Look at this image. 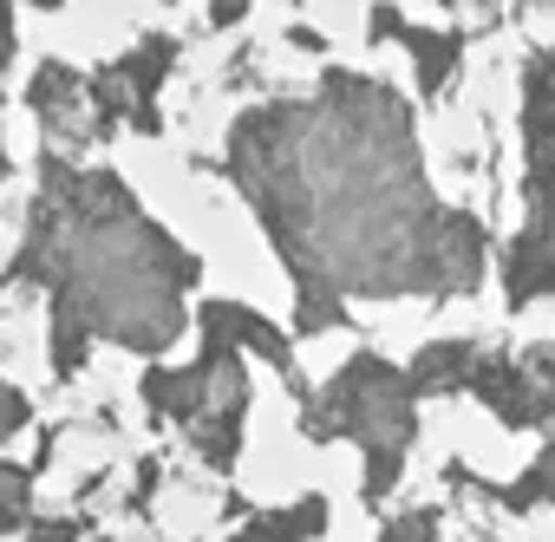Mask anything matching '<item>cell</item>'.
Wrapping results in <instances>:
<instances>
[{
  "label": "cell",
  "mask_w": 555,
  "mask_h": 542,
  "mask_svg": "<svg viewBox=\"0 0 555 542\" xmlns=\"http://www.w3.org/2000/svg\"><path fill=\"white\" fill-rule=\"evenodd\" d=\"M522 229L503 248V301L529 308L542 295H555V196H522Z\"/></svg>",
  "instance_id": "9c48e42d"
},
{
  "label": "cell",
  "mask_w": 555,
  "mask_h": 542,
  "mask_svg": "<svg viewBox=\"0 0 555 542\" xmlns=\"http://www.w3.org/2000/svg\"><path fill=\"white\" fill-rule=\"evenodd\" d=\"M288 47H295V53H327V40H321L314 27H288Z\"/></svg>",
  "instance_id": "7402d4cb"
},
{
  "label": "cell",
  "mask_w": 555,
  "mask_h": 542,
  "mask_svg": "<svg viewBox=\"0 0 555 542\" xmlns=\"http://www.w3.org/2000/svg\"><path fill=\"white\" fill-rule=\"evenodd\" d=\"M14 8H21V14H60L66 0H14Z\"/></svg>",
  "instance_id": "cb8c5ba5"
},
{
  "label": "cell",
  "mask_w": 555,
  "mask_h": 542,
  "mask_svg": "<svg viewBox=\"0 0 555 542\" xmlns=\"http://www.w3.org/2000/svg\"><path fill=\"white\" fill-rule=\"evenodd\" d=\"M470 366H477V340H431V347L412 353L405 379H412L418 399H451V392L470 386Z\"/></svg>",
  "instance_id": "7c38bea8"
},
{
  "label": "cell",
  "mask_w": 555,
  "mask_h": 542,
  "mask_svg": "<svg viewBox=\"0 0 555 542\" xmlns=\"http://www.w3.org/2000/svg\"><path fill=\"white\" fill-rule=\"evenodd\" d=\"M183 66V40L164 27H144L131 47L99 60L86 73V105H92V144H112L118 131L164 138V86Z\"/></svg>",
  "instance_id": "5b68a950"
},
{
  "label": "cell",
  "mask_w": 555,
  "mask_h": 542,
  "mask_svg": "<svg viewBox=\"0 0 555 542\" xmlns=\"http://www.w3.org/2000/svg\"><path fill=\"white\" fill-rule=\"evenodd\" d=\"M21 105H27L40 144H53V151H99L92 144V105H86V66L47 53L40 66H27Z\"/></svg>",
  "instance_id": "52a82bcc"
},
{
  "label": "cell",
  "mask_w": 555,
  "mask_h": 542,
  "mask_svg": "<svg viewBox=\"0 0 555 542\" xmlns=\"http://www.w3.org/2000/svg\"><path fill=\"white\" fill-rule=\"evenodd\" d=\"M522 196H555V53L522 66Z\"/></svg>",
  "instance_id": "30bf717a"
},
{
  "label": "cell",
  "mask_w": 555,
  "mask_h": 542,
  "mask_svg": "<svg viewBox=\"0 0 555 542\" xmlns=\"http://www.w3.org/2000/svg\"><path fill=\"white\" fill-rule=\"evenodd\" d=\"M86 529H92V516L34 509V516H27V529H21V542H86Z\"/></svg>",
  "instance_id": "2e32d148"
},
{
  "label": "cell",
  "mask_w": 555,
  "mask_h": 542,
  "mask_svg": "<svg viewBox=\"0 0 555 542\" xmlns=\"http://www.w3.org/2000/svg\"><path fill=\"white\" fill-rule=\"evenodd\" d=\"M34 483H40V464L34 457H0V535H21L27 529Z\"/></svg>",
  "instance_id": "9a60e30c"
},
{
  "label": "cell",
  "mask_w": 555,
  "mask_h": 542,
  "mask_svg": "<svg viewBox=\"0 0 555 542\" xmlns=\"http://www.w3.org/2000/svg\"><path fill=\"white\" fill-rule=\"evenodd\" d=\"M27 425H34V399H27L14 379H0V451H8Z\"/></svg>",
  "instance_id": "ac0fdd59"
},
{
  "label": "cell",
  "mask_w": 555,
  "mask_h": 542,
  "mask_svg": "<svg viewBox=\"0 0 555 542\" xmlns=\"http://www.w3.org/2000/svg\"><path fill=\"white\" fill-rule=\"evenodd\" d=\"M8 177H14V151H8V125H0V190H8Z\"/></svg>",
  "instance_id": "603a6c76"
},
{
  "label": "cell",
  "mask_w": 555,
  "mask_h": 542,
  "mask_svg": "<svg viewBox=\"0 0 555 542\" xmlns=\"http://www.w3.org/2000/svg\"><path fill=\"white\" fill-rule=\"evenodd\" d=\"M235 21H248V0H209V27L216 34H229Z\"/></svg>",
  "instance_id": "44dd1931"
},
{
  "label": "cell",
  "mask_w": 555,
  "mask_h": 542,
  "mask_svg": "<svg viewBox=\"0 0 555 542\" xmlns=\"http://www.w3.org/2000/svg\"><path fill=\"white\" fill-rule=\"evenodd\" d=\"M8 288L47 301V366L73 386L92 366V347L164 360L190 334L203 255L138 203L125 170L40 144Z\"/></svg>",
  "instance_id": "7a4b0ae2"
},
{
  "label": "cell",
  "mask_w": 555,
  "mask_h": 542,
  "mask_svg": "<svg viewBox=\"0 0 555 542\" xmlns=\"http://www.w3.org/2000/svg\"><path fill=\"white\" fill-rule=\"evenodd\" d=\"M295 418H301V438H314V444L366 451L360 496L373 509L392 496V483L405 477V457L418 444V392H412L405 366H392L379 353H353L327 386H308L295 399Z\"/></svg>",
  "instance_id": "3957f363"
},
{
  "label": "cell",
  "mask_w": 555,
  "mask_h": 542,
  "mask_svg": "<svg viewBox=\"0 0 555 542\" xmlns=\"http://www.w3.org/2000/svg\"><path fill=\"white\" fill-rule=\"evenodd\" d=\"M190 321H196V334H203V340H222V347L261 353L274 373H282V386H288L295 399L308 392V379H301V366H295V334H288V327H274L268 314H255L248 301H196V308H190Z\"/></svg>",
  "instance_id": "ba28073f"
},
{
  "label": "cell",
  "mask_w": 555,
  "mask_h": 542,
  "mask_svg": "<svg viewBox=\"0 0 555 542\" xmlns=\"http://www.w3.org/2000/svg\"><path fill=\"white\" fill-rule=\"evenodd\" d=\"M327 496L321 490H308V496H295V503H242V516H235V529H229V542H321L327 535Z\"/></svg>",
  "instance_id": "8fae6325"
},
{
  "label": "cell",
  "mask_w": 555,
  "mask_h": 542,
  "mask_svg": "<svg viewBox=\"0 0 555 542\" xmlns=\"http://www.w3.org/2000/svg\"><path fill=\"white\" fill-rule=\"evenodd\" d=\"M14 66H21V8L0 0V86L14 79Z\"/></svg>",
  "instance_id": "d6986e66"
},
{
  "label": "cell",
  "mask_w": 555,
  "mask_h": 542,
  "mask_svg": "<svg viewBox=\"0 0 555 542\" xmlns=\"http://www.w3.org/2000/svg\"><path fill=\"white\" fill-rule=\"evenodd\" d=\"M288 8H295V0H288Z\"/></svg>",
  "instance_id": "d4e9b609"
},
{
  "label": "cell",
  "mask_w": 555,
  "mask_h": 542,
  "mask_svg": "<svg viewBox=\"0 0 555 542\" xmlns=\"http://www.w3.org/2000/svg\"><path fill=\"white\" fill-rule=\"evenodd\" d=\"M138 399L151 425H177L183 444L196 451L203 470L229 477L242 457V431H248V353L203 340L196 334V360H144L138 373Z\"/></svg>",
  "instance_id": "277c9868"
},
{
  "label": "cell",
  "mask_w": 555,
  "mask_h": 542,
  "mask_svg": "<svg viewBox=\"0 0 555 542\" xmlns=\"http://www.w3.org/2000/svg\"><path fill=\"white\" fill-rule=\"evenodd\" d=\"M392 47L412 53V66H418V92H425V99H444V79L464 66V40H457V34H438V27H399Z\"/></svg>",
  "instance_id": "5bb4252c"
},
{
  "label": "cell",
  "mask_w": 555,
  "mask_h": 542,
  "mask_svg": "<svg viewBox=\"0 0 555 542\" xmlns=\"http://www.w3.org/2000/svg\"><path fill=\"white\" fill-rule=\"evenodd\" d=\"M379 542H438V509L418 503V509H399L379 522Z\"/></svg>",
  "instance_id": "e0dca14e"
},
{
  "label": "cell",
  "mask_w": 555,
  "mask_h": 542,
  "mask_svg": "<svg viewBox=\"0 0 555 542\" xmlns=\"http://www.w3.org/2000/svg\"><path fill=\"white\" fill-rule=\"evenodd\" d=\"M496 425L509 431H535V425H555V340L542 347H522V353H490L477 347V366H470V386Z\"/></svg>",
  "instance_id": "8992f818"
},
{
  "label": "cell",
  "mask_w": 555,
  "mask_h": 542,
  "mask_svg": "<svg viewBox=\"0 0 555 542\" xmlns=\"http://www.w3.org/2000/svg\"><path fill=\"white\" fill-rule=\"evenodd\" d=\"M444 477H451V483H464V490H483V496H496V503H503L509 516H529L535 503H555V425H548V444L535 451V464H529V470H522L516 483H503V490H490V483H477V477H470L464 464H451Z\"/></svg>",
  "instance_id": "4fadbf2b"
},
{
  "label": "cell",
  "mask_w": 555,
  "mask_h": 542,
  "mask_svg": "<svg viewBox=\"0 0 555 542\" xmlns=\"http://www.w3.org/2000/svg\"><path fill=\"white\" fill-rule=\"evenodd\" d=\"M399 27H405V21H399V8H392V0H379V8H373V21H366V34H373V40L386 47V40H392Z\"/></svg>",
  "instance_id": "ffe728a7"
},
{
  "label": "cell",
  "mask_w": 555,
  "mask_h": 542,
  "mask_svg": "<svg viewBox=\"0 0 555 542\" xmlns=\"http://www.w3.org/2000/svg\"><path fill=\"white\" fill-rule=\"evenodd\" d=\"M222 177L288 268L301 340L347 327V301H451L483 282V222L438 203L418 118L373 73L321 66L308 92L235 112Z\"/></svg>",
  "instance_id": "6da1fadb"
}]
</instances>
